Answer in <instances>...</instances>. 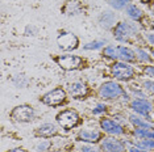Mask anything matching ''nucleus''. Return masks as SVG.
I'll return each instance as SVG.
<instances>
[{"mask_svg":"<svg viewBox=\"0 0 154 152\" xmlns=\"http://www.w3.org/2000/svg\"><path fill=\"white\" fill-rule=\"evenodd\" d=\"M78 121H79V117L74 110H65V112L59 113L57 115V122L59 123V126L66 130L76 126Z\"/></svg>","mask_w":154,"mask_h":152,"instance_id":"nucleus-1","label":"nucleus"},{"mask_svg":"<svg viewBox=\"0 0 154 152\" xmlns=\"http://www.w3.org/2000/svg\"><path fill=\"white\" fill-rule=\"evenodd\" d=\"M122 93V88L119 84H116L115 81H108L104 83L100 88V96L106 100H112L119 97Z\"/></svg>","mask_w":154,"mask_h":152,"instance_id":"nucleus-2","label":"nucleus"},{"mask_svg":"<svg viewBox=\"0 0 154 152\" xmlns=\"http://www.w3.org/2000/svg\"><path fill=\"white\" fill-rule=\"evenodd\" d=\"M33 109L28 105H21V106H17L12 110L11 117L17 122H29L33 118Z\"/></svg>","mask_w":154,"mask_h":152,"instance_id":"nucleus-3","label":"nucleus"},{"mask_svg":"<svg viewBox=\"0 0 154 152\" xmlns=\"http://www.w3.org/2000/svg\"><path fill=\"white\" fill-rule=\"evenodd\" d=\"M137 30L136 25L131 22H121L115 28V38L119 41H127L129 37L133 36V33Z\"/></svg>","mask_w":154,"mask_h":152,"instance_id":"nucleus-4","label":"nucleus"},{"mask_svg":"<svg viewBox=\"0 0 154 152\" xmlns=\"http://www.w3.org/2000/svg\"><path fill=\"white\" fill-rule=\"evenodd\" d=\"M66 98V93L63 89L61 88H57L54 91L46 93V95L42 97V102L46 104V105H50V106H57L59 104H62Z\"/></svg>","mask_w":154,"mask_h":152,"instance_id":"nucleus-5","label":"nucleus"},{"mask_svg":"<svg viewBox=\"0 0 154 152\" xmlns=\"http://www.w3.org/2000/svg\"><path fill=\"white\" fill-rule=\"evenodd\" d=\"M112 74L119 80H128L133 76V68L127 63H115L112 67Z\"/></svg>","mask_w":154,"mask_h":152,"instance_id":"nucleus-6","label":"nucleus"},{"mask_svg":"<svg viewBox=\"0 0 154 152\" xmlns=\"http://www.w3.org/2000/svg\"><path fill=\"white\" fill-rule=\"evenodd\" d=\"M58 45L62 50L71 51L78 47V38L71 33H63L58 37Z\"/></svg>","mask_w":154,"mask_h":152,"instance_id":"nucleus-7","label":"nucleus"},{"mask_svg":"<svg viewBox=\"0 0 154 152\" xmlns=\"http://www.w3.org/2000/svg\"><path fill=\"white\" fill-rule=\"evenodd\" d=\"M58 63L65 70H75L82 64V58L76 55H63L58 59Z\"/></svg>","mask_w":154,"mask_h":152,"instance_id":"nucleus-8","label":"nucleus"},{"mask_svg":"<svg viewBox=\"0 0 154 152\" xmlns=\"http://www.w3.org/2000/svg\"><path fill=\"white\" fill-rule=\"evenodd\" d=\"M101 148L106 152H125V146L120 140L113 138H107L101 143Z\"/></svg>","mask_w":154,"mask_h":152,"instance_id":"nucleus-9","label":"nucleus"},{"mask_svg":"<svg viewBox=\"0 0 154 152\" xmlns=\"http://www.w3.org/2000/svg\"><path fill=\"white\" fill-rule=\"evenodd\" d=\"M100 125H101V129L106 131V133L112 134V135H121V134L124 133L122 127L119 125L117 122H115V121H112V119H103Z\"/></svg>","mask_w":154,"mask_h":152,"instance_id":"nucleus-10","label":"nucleus"},{"mask_svg":"<svg viewBox=\"0 0 154 152\" xmlns=\"http://www.w3.org/2000/svg\"><path fill=\"white\" fill-rule=\"evenodd\" d=\"M132 108L134 112H137L140 114H142V115H148V114L152 112V104L149 101H146V100L143 98H138V100H134V101L132 102Z\"/></svg>","mask_w":154,"mask_h":152,"instance_id":"nucleus-11","label":"nucleus"},{"mask_svg":"<svg viewBox=\"0 0 154 152\" xmlns=\"http://www.w3.org/2000/svg\"><path fill=\"white\" fill-rule=\"evenodd\" d=\"M79 138H80L79 140L94 143V142H97L100 139V133L96 130H83V131H80Z\"/></svg>","mask_w":154,"mask_h":152,"instance_id":"nucleus-12","label":"nucleus"},{"mask_svg":"<svg viewBox=\"0 0 154 152\" xmlns=\"http://www.w3.org/2000/svg\"><path fill=\"white\" fill-rule=\"evenodd\" d=\"M37 134L38 135H41V136L49 138V136L55 135V134H57V129H55V126L51 125V123H44V125H41L40 127H38Z\"/></svg>","mask_w":154,"mask_h":152,"instance_id":"nucleus-13","label":"nucleus"},{"mask_svg":"<svg viewBox=\"0 0 154 152\" xmlns=\"http://www.w3.org/2000/svg\"><path fill=\"white\" fill-rule=\"evenodd\" d=\"M69 92L71 96H75V97H79V96H83L87 93V88L85 84L82 83H74L69 87Z\"/></svg>","mask_w":154,"mask_h":152,"instance_id":"nucleus-14","label":"nucleus"},{"mask_svg":"<svg viewBox=\"0 0 154 152\" xmlns=\"http://www.w3.org/2000/svg\"><path fill=\"white\" fill-rule=\"evenodd\" d=\"M119 59L124 60V62H132L134 60V53L124 46H119Z\"/></svg>","mask_w":154,"mask_h":152,"instance_id":"nucleus-15","label":"nucleus"},{"mask_svg":"<svg viewBox=\"0 0 154 152\" xmlns=\"http://www.w3.org/2000/svg\"><path fill=\"white\" fill-rule=\"evenodd\" d=\"M116 21V16L111 12H104L103 15L100 16V25L104 28H109L113 25V22Z\"/></svg>","mask_w":154,"mask_h":152,"instance_id":"nucleus-16","label":"nucleus"},{"mask_svg":"<svg viewBox=\"0 0 154 152\" xmlns=\"http://www.w3.org/2000/svg\"><path fill=\"white\" fill-rule=\"evenodd\" d=\"M80 11H82V7L78 1H69L63 8V12L66 15H78Z\"/></svg>","mask_w":154,"mask_h":152,"instance_id":"nucleus-17","label":"nucleus"},{"mask_svg":"<svg viewBox=\"0 0 154 152\" xmlns=\"http://www.w3.org/2000/svg\"><path fill=\"white\" fill-rule=\"evenodd\" d=\"M129 118H131V122H132L134 126L142 127V129H152V127H153L152 123H148V122H146V121H143V119L140 118V117L131 115V117H129Z\"/></svg>","mask_w":154,"mask_h":152,"instance_id":"nucleus-18","label":"nucleus"},{"mask_svg":"<svg viewBox=\"0 0 154 152\" xmlns=\"http://www.w3.org/2000/svg\"><path fill=\"white\" fill-rule=\"evenodd\" d=\"M127 13H128V16L131 17V19H133V20H140L142 17L141 9H138L136 5H128Z\"/></svg>","mask_w":154,"mask_h":152,"instance_id":"nucleus-19","label":"nucleus"},{"mask_svg":"<svg viewBox=\"0 0 154 152\" xmlns=\"http://www.w3.org/2000/svg\"><path fill=\"white\" fill-rule=\"evenodd\" d=\"M136 147L142 150H154V140L153 139H143L136 143Z\"/></svg>","mask_w":154,"mask_h":152,"instance_id":"nucleus-20","label":"nucleus"},{"mask_svg":"<svg viewBox=\"0 0 154 152\" xmlns=\"http://www.w3.org/2000/svg\"><path fill=\"white\" fill-rule=\"evenodd\" d=\"M136 136L143 138V139H154V133L146 130V129H137L136 130Z\"/></svg>","mask_w":154,"mask_h":152,"instance_id":"nucleus-21","label":"nucleus"},{"mask_svg":"<svg viewBox=\"0 0 154 152\" xmlns=\"http://www.w3.org/2000/svg\"><path fill=\"white\" fill-rule=\"evenodd\" d=\"M129 0H109V4L115 9H124L128 5Z\"/></svg>","mask_w":154,"mask_h":152,"instance_id":"nucleus-22","label":"nucleus"},{"mask_svg":"<svg viewBox=\"0 0 154 152\" xmlns=\"http://www.w3.org/2000/svg\"><path fill=\"white\" fill-rule=\"evenodd\" d=\"M104 54H106L107 57H109V58H115V59H117L119 58V47L108 46V47H106V50H104Z\"/></svg>","mask_w":154,"mask_h":152,"instance_id":"nucleus-23","label":"nucleus"},{"mask_svg":"<svg viewBox=\"0 0 154 152\" xmlns=\"http://www.w3.org/2000/svg\"><path fill=\"white\" fill-rule=\"evenodd\" d=\"M104 45V41H94L91 43H87L85 46L86 50H96V49H100L101 46Z\"/></svg>","mask_w":154,"mask_h":152,"instance_id":"nucleus-24","label":"nucleus"},{"mask_svg":"<svg viewBox=\"0 0 154 152\" xmlns=\"http://www.w3.org/2000/svg\"><path fill=\"white\" fill-rule=\"evenodd\" d=\"M136 54H138V58L141 59L142 62H150V57L148 55L145 50H141V49H136Z\"/></svg>","mask_w":154,"mask_h":152,"instance_id":"nucleus-25","label":"nucleus"},{"mask_svg":"<svg viewBox=\"0 0 154 152\" xmlns=\"http://www.w3.org/2000/svg\"><path fill=\"white\" fill-rule=\"evenodd\" d=\"M82 151L83 152H100V150H97L95 147H90V146H83Z\"/></svg>","mask_w":154,"mask_h":152,"instance_id":"nucleus-26","label":"nucleus"},{"mask_svg":"<svg viewBox=\"0 0 154 152\" xmlns=\"http://www.w3.org/2000/svg\"><path fill=\"white\" fill-rule=\"evenodd\" d=\"M143 87L146 89H149V91L154 92V81H145L143 83Z\"/></svg>","mask_w":154,"mask_h":152,"instance_id":"nucleus-27","label":"nucleus"},{"mask_svg":"<svg viewBox=\"0 0 154 152\" xmlns=\"http://www.w3.org/2000/svg\"><path fill=\"white\" fill-rule=\"evenodd\" d=\"M49 146H50V143H49V142H44V143L38 144V146H37V150H38V151H45Z\"/></svg>","mask_w":154,"mask_h":152,"instance_id":"nucleus-28","label":"nucleus"},{"mask_svg":"<svg viewBox=\"0 0 154 152\" xmlns=\"http://www.w3.org/2000/svg\"><path fill=\"white\" fill-rule=\"evenodd\" d=\"M106 110V105H97L95 109H94V114H99L101 112H104Z\"/></svg>","mask_w":154,"mask_h":152,"instance_id":"nucleus-29","label":"nucleus"},{"mask_svg":"<svg viewBox=\"0 0 154 152\" xmlns=\"http://www.w3.org/2000/svg\"><path fill=\"white\" fill-rule=\"evenodd\" d=\"M129 152H148V151L142 150V148H138V147H132V148H129Z\"/></svg>","mask_w":154,"mask_h":152,"instance_id":"nucleus-30","label":"nucleus"},{"mask_svg":"<svg viewBox=\"0 0 154 152\" xmlns=\"http://www.w3.org/2000/svg\"><path fill=\"white\" fill-rule=\"evenodd\" d=\"M145 72H146V74H149L150 76H154V67H148L145 70Z\"/></svg>","mask_w":154,"mask_h":152,"instance_id":"nucleus-31","label":"nucleus"},{"mask_svg":"<svg viewBox=\"0 0 154 152\" xmlns=\"http://www.w3.org/2000/svg\"><path fill=\"white\" fill-rule=\"evenodd\" d=\"M148 39L154 45V34H148Z\"/></svg>","mask_w":154,"mask_h":152,"instance_id":"nucleus-32","label":"nucleus"},{"mask_svg":"<svg viewBox=\"0 0 154 152\" xmlns=\"http://www.w3.org/2000/svg\"><path fill=\"white\" fill-rule=\"evenodd\" d=\"M8 152H26V151H25V150H21V148H15V150L8 151Z\"/></svg>","mask_w":154,"mask_h":152,"instance_id":"nucleus-33","label":"nucleus"},{"mask_svg":"<svg viewBox=\"0 0 154 152\" xmlns=\"http://www.w3.org/2000/svg\"><path fill=\"white\" fill-rule=\"evenodd\" d=\"M143 1H149V0H143Z\"/></svg>","mask_w":154,"mask_h":152,"instance_id":"nucleus-34","label":"nucleus"},{"mask_svg":"<svg viewBox=\"0 0 154 152\" xmlns=\"http://www.w3.org/2000/svg\"><path fill=\"white\" fill-rule=\"evenodd\" d=\"M153 57H154V51H153Z\"/></svg>","mask_w":154,"mask_h":152,"instance_id":"nucleus-35","label":"nucleus"},{"mask_svg":"<svg viewBox=\"0 0 154 152\" xmlns=\"http://www.w3.org/2000/svg\"><path fill=\"white\" fill-rule=\"evenodd\" d=\"M153 26H154V25H153Z\"/></svg>","mask_w":154,"mask_h":152,"instance_id":"nucleus-36","label":"nucleus"}]
</instances>
